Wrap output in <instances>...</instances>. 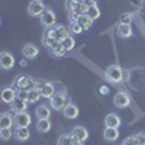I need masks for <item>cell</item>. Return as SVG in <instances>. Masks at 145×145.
<instances>
[{
  "label": "cell",
  "mask_w": 145,
  "mask_h": 145,
  "mask_svg": "<svg viewBox=\"0 0 145 145\" xmlns=\"http://www.w3.org/2000/svg\"><path fill=\"white\" fill-rule=\"evenodd\" d=\"M55 42H57V41H55L54 38H51V36H50V35H48V33L45 32L44 38H42V44H44V45H45L46 48H51V46H52V45H54Z\"/></svg>",
  "instance_id": "4dcf8cb0"
},
{
  "label": "cell",
  "mask_w": 145,
  "mask_h": 145,
  "mask_svg": "<svg viewBox=\"0 0 145 145\" xmlns=\"http://www.w3.org/2000/svg\"><path fill=\"white\" fill-rule=\"evenodd\" d=\"M51 116V106L42 105L36 109V118L38 119H50Z\"/></svg>",
  "instance_id": "ac0fdd59"
},
{
  "label": "cell",
  "mask_w": 145,
  "mask_h": 145,
  "mask_svg": "<svg viewBox=\"0 0 145 145\" xmlns=\"http://www.w3.org/2000/svg\"><path fill=\"white\" fill-rule=\"evenodd\" d=\"M38 48H36L35 44H26L25 46H23V55H25L26 58H35L36 55H38Z\"/></svg>",
  "instance_id": "e0dca14e"
},
{
  "label": "cell",
  "mask_w": 145,
  "mask_h": 145,
  "mask_svg": "<svg viewBox=\"0 0 145 145\" xmlns=\"http://www.w3.org/2000/svg\"><path fill=\"white\" fill-rule=\"evenodd\" d=\"M29 137H31V132H29L28 128H16V131H15V138H16L18 141L23 142V141L29 139Z\"/></svg>",
  "instance_id": "d6986e66"
},
{
  "label": "cell",
  "mask_w": 145,
  "mask_h": 145,
  "mask_svg": "<svg viewBox=\"0 0 145 145\" xmlns=\"http://www.w3.org/2000/svg\"><path fill=\"white\" fill-rule=\"evenodd\" d=\"M129 96L125 93V91H119L116 96H115V99H113V103L116 105V107H120V109H123V107H128L129 105Z\"/></svg>",
  "instance_id": "30bf717a"
},
{
  "label": "cell",
  "mask_w": 145,
  "mask_h": 145,
  "mask_svg": "<svg viewBox=\"0 0 145 145\" xmlns=\"http://www.w3.org/2000/svg\"><path fill=\"white\" fill-rule=\"evenodd\" d=\"M80 6H81V2H78V0H65V7L70 13L71 12H76V10H80Z\"/></svg>",
  "instance_id": "4316f807"
},
{
  "label": "cell",
  "mask_w": 145,
  "mask_h": 145,
  "mask_svg": "<svg viewBox=\"0 0 145 145\" xmlns=\"http://www.w3.org/2000/svg\"><path fill=\"white\" fill-rule=\"evenodd\" d=\"M135 138H137V141H138V145H145V134H144V132H141V134H137Z\"/></svg>",
  "instance_id": "74e56055"
},
{
  "label": "cell",
  "mask_w": 145,
  "mask_h": 145,
  "mask_svg": "<svg viewBox=\"0 0 145 145\" xmlns=\"http://www.w3.org/2000/svg\"><path fill=\"white\" fill-rule=\"evenodd\" d=\"M52 84H54V89H55V94H67V90L61 83H52Z\"/></svg>",
  "instance_id": "d6a6232c"
},
{
  "label": "cell",
  "mask_w": 145,
  "mask_h": 145,
  "mask_svg": "<svg viewBox=\"0 0 145 145\" xmlns=\"http://www.w3.org/2000/svg\"><path fill=\"white\" fill-rule=\"evenodd\" d=\"M83 5H86L87 7H91L96 5V0H83Z\"/></svg>",
  "instance_id": "f35d334b"
},
{
  "label": "cell",
  "mask_w": 145,
  "mask_h": 145,
  "mask_svg": "<svg viewBox=\"0 0 145 145\" xmlns=\"http://www.w3.org/2000/svg\"><path fill=\"white\" fill-rule=\"evenodd\" d=\"M48 50H50V54H51L52 57H55V58L64 57V55L67 54V51H65V48H64L63 42H55L51 48H48Z\"/></svg>",
  "instance_id": "8fae6325"
},
{
  "label": "cell",
  "mask_w": 145,
  "mask_h": 145,
  "mask_svg": "<svg viewBox=\"0 0 145 145\" xmlns=\"http://www.w3.org/2000/svg\"><path fill=\"white\" fill-rule=\"evenodd\" d=\"M123 76H125V71L116 64L107 67L106 70V80L110 83H120L123 80Z\"/></svg>",
  "instance_id": "7a4b0ae2"
},
{
  "label": "cell",
  "mask_w": 145,
  "mask_h": 145,
  "mask_svg": "<svg viewBox=\"0 0 145 145\" xmlns=\"http://www.w3.org/2000/svg\"><path fill=\"white\" fill-rule=\"evenodd\" d=\"M132 22V15L131 13H123L120 16V23H125V25H131Z\"/></svg>",
  "instance_id": "e575fe53"
},
{
  "label": "cell",
  "mask_w": 145,
  "mask_h": 145,
  "mask_svg": "<svg viewBox=\"0 0 145 145\" xmlns=\"http://www.w3.org/2000/svg\"><path fill=\"white\" fill-rule=\"evenodd\" d=\"M72 137H74L77 141H80V142H84L87 138H89V132H87V129L84 128V126H76L74 129H72Z\"/></svg>",
  "instance_id": "7c38bea8"
},
{
  "label": "cell",
  "mask_w": 145,
  "mask_h": 145,
  "mask_svg": "<svg viewBox=\"0 0 145 145\" xmlns=\"http://www.w3.org/2000/svg\"><path fill=\"white\" fill-rule=\"evenodd\" d=\"M15 123V118H12V113H3L0 116V128H12V125Z\"/></svg>",
  "instance_id": "2e32d148"
},
{
  "label": "cell",
  "mask_w": 145,
  "mask_h": 145,
  "mask_svg": "<svg viewBox=\"0 0 145 145\" xmlns=\"http://www.w3.org/2000/svg\"><path fill=\"white\" fill-rule=\"evenodd\" d=\"M78 23H80V25L83 26V29L84 31H86V29H90L91 26H93V20L86 15V13H84V15H81L80 18H78V20H77Z\"/></svg>",
  "instance_id": "d4e9b609"
},
{
  "label": "cell",
  "mask_w": 145,
  "mask_h": 145,
  "mask_svg": "<svg viewBox=\"0 0 145 145\" xmlns=\"http://www.w3.org/2000/svg\"><path fill=\"white\" fill-rule=\"evenodd\" d=\"M84 29H83V26L80 25L78 22H71V25H70V32L71 33H76V35H78V33H81Z\"/></svg>",
  "instance_id": "f546056e"
},
{
  "label": "cell",
  "mask_w": 145,
  "mask_h": 145,
  "mask_svg": "<svg viewBox=\"0 0 145 145\" xmlns=\"http://www.w3.org/2000/svg\"><path fill=\"white\" fill-rule=\"evenodd\" d=\"M122 145H138V141H137L135 137H129V138L125 139V142Z\"/></svg>",
  "instance_id": "8d00e7d4"
},
{
  "label": "cell",
  "mask_w": 145,
  "mask_h": 145,
  "mask_svg": "<svg viewBox=\"0 0 145 145\" xmlns=\"http://www.w3.org/2000/svg\"><path fill=\"white\" fill-rule=\"evenodd\" d=\"M74 145H83V142H80V141H77V142H76Z\"/></svg>",
  "instance_id": "60d3db41"
},
{
  "label": "cell",
  "mask_w": 145,
  "mask_h": 145,
  "mask_svg": "<svg viewBox=\"0 0 145 145\" xmlns=\"http://www.w3.org/2000/svg\"><path fill=\"white\" fill-rule=\"evenodd\" d=\"M118 35L120 38H129L132 35V28L131 25H125V23H120L119 28H118Z\"/></svg>",
  "instance_id": "7402d4cb"
},
{
  "label": "cell",
  "mask_w": 145,
  "mask_h": 145,
  "mask_svg": "<svg viewBox=\"0 0 145 145\" xmlns=\"http://www.w3.org/2000/svg\"><path fill=\"white\" fill-rule=\"evenodd\" d=\"M63 113L67 119H76L78 116V107L76 105H72V103H68L65 106V109L63 110Z\"/></svg>",
  "instance_id": "5bb4252c"
},
{
  "label": "cell",
  "mask_w": 145,
  "mask_h": 145,
  "mask_svg": "<svg viewBox=\"0 0 145 145\" xmlns=\"http://www.w3.org/2000/svg\"><path fill=\"white\" fill-rule=\"evenodd\" d=\"M36 129H38L39 132H42V134L48 132V131L51 129V122H50V119H39L38 123H36Z\"/></svg>",
  "instance_id": "cb8c5ba5"
},
{
  "label": "cell",
  "mask_w": 145,
  "mask_h": 145,
  "mask_svg": "<svg viewBox=\"0 0 145 145\" xmlns=\"http://www.w3.org/2000/svg\"><path fill=\"white\" fill-rule=\"evenodd\" d=\"M28 12L31 16H41L44 12H45V6L42 3V0H32L29 3Z\"/></svg>",
  "instance_id": "8992f818"
},
{
  "label": "cell",
  "mask_w": 145,
  "mask_h": 145,
  "mask_svg": "<svg viewBox=\"0 0 145 145\" xmlns=\"http://www.w3.org/2000/svg\"><path fill=\"white\" fill-rule=\"evenodd\" d=\"M18 97L22 99V100H26L28 102V97H29V90H18Z\"/></svg>",
  "instance_id": "d590c367"
},
{
  "label": "cell",
  "mask_w": 145,
  "mask_h": 145,
  "mask_svg": "<svg viewBox=\"0 0 145 145\" xmlns=\"http://www.w3.org/2000/svg\"><path fill=\"white\" fill-rule=\"evenodd\" d=\"M0 65H2L3 70L13 68V65H15V57L12 55L10 52H7V51H3L2 54H0Z\"/></svg>",
  "instance_id": "52a82bcc"
},
{
  "label": "cell",
  "mask_w": 145,
  "mask_h": 145,
  "mask_svg": "<svg viewBox=\"0 0 145 145\" xmlns=\"http://www.w3.org/2000/svg\"><path fill=\"white\" fill-rule=\"evenodd\" d=\"M0 138H2L3 141H9V139L12 138V131H10V128H5V129L0 131Z\"/></svg>",
  "instance_id": "1f68e13d"
},
{
  "label": "cell",
  "mask_w": 145,
  "mask_h": 145,
  "mask_svg": "<svg viewBox=\"0 0 145 145\" xmlns=\"http://www.w3.org/2000/svg\"><path fill=\"white\" fill-rule=\"evenodd\" d=\"M31 122H32L31 116L26 112L15 115V125H16V128H28L31 125Z\"/></svg>",
  "instance_id": "ba28073f"
},
{
  "label": "cell",
  "mask_w": 145,
  "mask_h": 145,
  "mask_svg": "<svg viewBox=\"0 0 145 145\" xmlns=\"http://www.w3.org/2000/svg\"><path fill=\"white\" fill-rule=\"evenodd\" d=\"M39 97H42V94H41L39 90H36V89H31V90H29V97H28V102H29V103L38 102Z\"/></svg>",
  "instance_id": "f1b7e54d"
},
{
  "label": "cell",
  "mask_w": 145,
  "mask_h": 145,
  "mask_svg": "<svg viewBox=\"0 0 145 145\" xmlns=\"http://www.w3.org/2000/svg\"><path fill=\"white\" fill-rule=\"evenodd\" d=\"M33 83H35V80L32 77L23 76V74H20L15 78V86L18 87V90H31V89H33Z\"/></svg>",
  "instance_id": "3957f363"
},
{
  "label": "cell",
  "mask_w": 145,
  "mask_h": 145,
  "mask_svg": "<svg viewBox=\"0 0 145 145\" xmlns=\"http://www.w3.org/2000/svg\"><path fill=\"white\" fill-rule=\"evenodd\" d=\"M68 99H67V94H54L51 97V103L50 106L55 110H64L65 106L68 105Z\"/></svg>",
  "instance_id": "5b68a950"
},
{
  "label": "cell",
  "mask_w": 145,
  "mask_h": 145,
  "mask_svg": "<svg viewBox=\"0 0 145 145\" xmlns=\"http://www.w3.org/2000/svg\"><path fill=\"white\" fill-rule=\"evenodd\" d=\"M55 20H57V16H55L52 9H45V12L41 15V23H42V26H45V29L54 28Z\"/></svg>",
  "instance_id": "277c9868"
},
{
  "label": "cell",
  "mask_w": 145,
  "mask_h": 145,
  "mask_svg": "<svg viewBox=\"0 0 145 145\" xmlns=\"http://www.w3.org/2000/svg\"><path fill=\"white\" fill-rule=\"evenodd\" d=\"M131 3L134 6H141L142 5V0H131Z\"/></svg>",
  "instance_id": "ab89813d"
},
{
  "label": "cell",
  "mask_w": 145,
  "mask_h": 145,
  "mask_svg": "<svg viewBox=\"0 0 145 145\" xmlns=\"http://www.w3.org/2000/svg\"><path fill=\"white\" fill-rule=\"evenodd\" d=\"M41 94L42 97H46V99H51L52 96L55 94V89H54V84L52 83H46L45 87L41 90Z\"/></svg>",
  "instance_id": "603a6c76"
},
{
  "label": "cell",
  "mask_w": 145,
  "mask_h": 145,
  "mask_svg": "<svg viewBox=\"0 0 145 145\" xmlns=\"http://www.w3.org/2000/svg\"><path fill=\"white\" fill-rule=\"evenodd\" d=\"M46 33L54 38L57 42H63L65 38L70 36V29L67 26H63V25H55L54 28L51 29H46Z\"/></svg>",
  "instance_id": "6da1fadb"
},
{
  "label": "cell",
  "mask_w": 145,
  "mask_h": 145,
  "mask_svg": "<svg viewBox=\"0 0 145 145\" xmlns=\"http://www.w3.org/2000/svg\"><path fill=\"white\" fill-rule=\"evenodd\" d=\"M45 84H46V81L45 80H41V78H36L35 80V83H33V89H36V90H42L44 87H45Z\"/></svg>",
  "instance_id": "836d02e7"
},
{
  "label": "cell",
  "mask_w": 145,
  "mask_h": 145,
  "mask_svg": "<svg viewBox=\"0 0 145 145\" xmlns=\"http://www.w3.org/2000/svg\"><path fill=\"white\" fill-rule=\"evenodd\" d=\"M77 139L72 137V134H64L58 138V145H74Z\"/></svg>",
  "instance_id": "44dd1931"
},
{
  "label": "cell",
  "mask_w": 145,
  "mask_h": 145,
  "mask_svg": "<svg viewBox=\"0 0 145 145\" xmlns=\"http://www.w3.org/2000/svg\"><path fill=\"white\" fill-rule=\"evenodd\" d=\"M26 103H28L26 100H22V99L18 97L13 103H12V110L16 112V113H23V112H26V107H28Z\"/></svg>",
  "instance_id": "9a60e30c"
},
{
  "label": "cell",
  "mask_w": 145,
  "mask_h": 145,
  "mask_svg": "<svg viewBox=\"0 0 145 145\" xmlns=\"http://www.w3.org/2000/svg\"><path fill=\"white\" fill-rule=\"evenodd\" d=\"M16 99H18V91H15L12 87H5L2 90V100H3V103L12 105Z\"/></svg>",
  "instance_id": "9c48e42d"
},
{
  "label": "cell",
  "mask_w": 145,
  "mask_h": 145,
  "mask_svg": "<svg viewBox=\"0 0 145 145\" xmlns=\"http://www.w3.org/2000/svg\"><path fill=\"white\" fill-rule=\"evenodd\" d=\"M119 138V131L118 128H107L105 129V139L106 141H116Z\"/></svg>",
  "instance_id": "ffe728a7"
},
{
  "label": "cell",
  "mask_w": 145,
  "mask_h": 145,
  "mask_svg": "<svg viewBox=\"0 0 145 145\" xmlns=\"http://www.w3.org/2000/svg\"><path fill=\"white\" fill-rule=\"evenodd\" d=\"M105 123L107 128H119L120 126V118L116 113H109L105 119Z\"/></svg>",
  "instance_id": "4fadbf2b"
},
{
  "label": "cell",
  "mask_w": 145,
  "mask_h": 145,
  "mask_svg": "<svg viewBox=\"0 0 145 145\" xmlns=\"http://www.w3.org/2000/svg\"><path fill=\"white\" fill-rule=\"evenodd\" d=\"M63 45H64V48H65V51L68 52V51H71V50H74V48H76V39L70 35L68 38H65V39L63 41Z\"/></svg>",
  "instance_id": "83f0119b"
},
{
  "label": "cell",
  "mask_w": 145,
  "mask_h": 145,
  "mask_svg": "<svg viewBox=\"0 0 145 145\" xmlns=\"http://www.w3.org/2000/svg\"><path fill=\"white\" fill-rule=\"evenodd\" d=\"M86 15H87L91 20H96V19H99V18H100V9L97 7V5H94V6H91V7L87 9Z\"/></svg>",
  "instance_id": "484cf974"
}]
</instances>
